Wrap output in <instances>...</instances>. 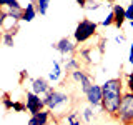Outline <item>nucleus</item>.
<instances>
[{
    "label": "nucleus",
    "mask_w": 133,
    "mask_h": 125,
    "mask_svg": "<svg viewBox=\"0 0 133 125\" xmlns=\"http://www.w3.org/2000/svg\"><path fill=\"white\" fill-rule=\"evenodd\" d=\"M70 78L80 85V89H82L83 93H87V90L93 85V78H91V75L88 72H85V70H82V68L73 70V72L70 73Z\"/></svg>",
    "instance_id": "8"
},
{
    "label": "nucleus",
    "mask_w": 133,
    "mask_h": 125,
    "mask_svg": "<svg viewBox=\"0 0 133 125\" xmlns=\"http://www.w3.org/2000/svg\"><path fill=\"white\" fill-rule=\"evenodd\" d=\"M14 102L15 100H12L8 93L2 95V103H3V108H5V110H12V108H14Z\"/></svg>",
    "instance_id": "21"
},
{
    "label": "nucleus",
    "mask_w": 133,
    "mask_h": 125,
    "mask_svg": "<svg viewBox=\"0 0 133 125\" xmlns=\"http://www.w3.org/2000/svg\"><path fill=\"white\" fill-rule=\"evenodd\" d=\"M12 110L17 112V114H22V112H27V105H25V102L15 100V102H14V108H12Z\"/></svg>",
    "instance_id": "23"
},
{
    "label": "nucleus",
    "mask_w": 133,
    "mask_h": 125,
    "mask_svg": "<svg viewBox=\"0 0 133 125\" xmlns=\"http://www.w3.org/2000/svg\"><path fill=\"white\" fill-rule=\"evenodd\" d=\"M103 25V27H110V25H115V15H113V10L110 12V14H107V17L100 22Z\"/></svg>",
    "instance_id": "22"
},
{
    "label": "nucleus",
    "mask_w": 133,
    "mask_h": 125,
    "mask_svg": "<svg viewBox=\"0 0 133 125\" xmlns=\"http://www.w3.org/2000/svg\"><path fill=\"white\" fill-rule=\"evenodd\" d=\"M130 5H133V0H130Z\"/></svg>",
    "instance_id": "31"
},
{
    "label": "nucleus",
    "mask_w": 133,
    "mask_h": 125,
    "mask_svg": "<svg viewBox=\"0 0 133 125\" xmlns=\"http://www.w3.org/2000/svg\"><path fill=\"white\" fill-rule=\"evenodd\" d=\"M111 10H113V15H115V27L122 28L123 23L127 22V17H125V7L120 5V3H115Z\"/></svg>",
    "instance_id": "13"
},
{
    "label": "nucleus",
    "mask_w": 133,
    "mask_h": 125,
    "mask_svg": "<svg viewBox=\"0 0 133 125\" xmlns=\"http://www.w3.org/2000/svg\"><path fill=\"white\" fill-rule=\"evenodd\" d=\"M53 87L50 85V80L48 78H43V77H35L30 80V90L33 93L40 95V97H45Z\"/></svg>",
    "instance_id": "9"
},
{
    "label": "nucleus",
    "mask_w": 133,
    "mask_h": 125,
    "mask_svg": "<svg viewBox=\"0 0 133 125\" xmlns=\"http://www.w3.org/2000/svg\"><path fill=\"white\" fill-rule=\"evenodd\" d=\"M43 102H45V108L50 110L52 114L53 112H63L70 103V95L62 92V90L52 89L43 97Z\"/></svg>",
    "instance_id": "2"
},
{
    "label": "nucleus",
    "mask_w": 133,
    "mask_h": 125,
    "mask_svg": "<svg viewBox=\"0 0 133 125\" xmlns=\"http://www.w3.org/2000/svg\"><path fill=\"white\" fill-rule=\"evenodd\" d=\"M85 98H87V102H88V105H90V107L97 108L98 112H103V108H102V100H103V90H102V85H97V83H93V85H91L90 89L87 90Z\"/></svg>",
    "instance_id": "5"
},
{
    "label": "nucleus",
    "mask_w": 133,
    "mask_h": 125,
    "mask_svg": "<svg viewBox=\"0 0 133 125\" xmlns=\"http://www.w3.org/2000/svg\"><path fill=\"white\" fill-rule=\"evenodd\" d=\"M2 42H3V45H5V47H14L15 35H14V33H10V32H3L2 33Z\"/></svg>",
    "instance_id": "20"
},
{
    "label": "nucleus",
    "mask_w": 133,
    "mask_h": 125,
    "mask_svg": "<svg viewBox=\"0 0 133 125\" xmlns=\"http://www.w3.org/2000/svg\"><path fill=\"white\" fill-rule=\"evenodd\" d=\"M97 28H98V23L93 22L90 18H83L77 23L75 27V32H73V40L77 43H85L88 42L91 37L97 33Z\"/></svg>",
    "instance_id": "3"
},
{
    "label": "nucleus",
    "mask_w": 133,
    "mask_h": 125,
    "mask_svg": "<svg viewBox=\"0 0 133 125\" xmlns=\"http://www.w3.org/2000/svg\"><path fill=\"white\" fill-rule=\"evenodd\" d=\"M50 115H52V112L45 108V110H42V112H38V114H35V115H30L27 125H48Z\"/></svg>",
    "instance_id": "11"
},
{
    "label": "nucleus",
    "mask_w": 133,
    "mask_h": 125,
    "mask_svg": "<svg viewBox=\"0 0 133 125\" xmlns=\"http://www.w3.org/2000/svg\"><path fill=\"white\" fill-rule=\"evenodd\" d=\"M63 75L65 73V70H63V67H62L60 64V60H53V64H52V68H50V72H48V80L50 82H60L62 78H63Z\"/></svg>",
    "instance_id": "10"
},
{
    "label": "nucleus",
    "mask_w": 133,
    "mask_h": 125,
    "mask_svg": "<svg viewBox=\"0 0 133 125\" xmlns=\"http://www.w3.org/2000/svg\"><path fill=\"white\" fill-rule=\"evenodd\" d=\"M93 52H97V47H90V48H82L80 50V57L83 58V62L85 64H88V65H95V64H98V58H95L93 57Z\"/></svg>",
    "instance_id": "15"
},
{
    "label": "nucleus",
    "mask_w": 133,
    "mask_h": 125,
    "mask_svg": "<svg viewBox=\"0 0 133 125\" xmlns=\"http://www.w3.org/2000/svg\"><path fill=\"white\" fill-rule=\"evenodd\" d=\"M130 28H131V32H133V22H130Z\"/></svg>",
    "instance_id": "30"
},
{
    "label": "nucleus",
    "mask_w": 133,
    "mask_h": 125,
    "mask_svg": "<svg viewBox=\"0 0 133 125\" xmlns=\"http://www.w3.org/2000/svg\"><path fill=\"white\" fill-rule=\"evenodd\" d=\"M125 87L128 92H133V72H128L125 75Z\"/></svg>",
    "instance_id": "24"
},
{
    "label": "nucleus",
    "mask_w": 133,
    "mask_h": 125,
    "mask_svg": "<svg viewBox=\"0 0 133 125\" xmlns=\"http://www.w3.org/2000/svg\"><path fill=\"white\" fill-rule=\"evenodd\" d=\"M128 62H130V65H133V42L130 45V53H128Z\"/></svg>",
    "instance_id": "26"
},
{
    "label": "nucleus",
    "mask_w": 133,
    "mask_h": 125,
    "mask_svg": "<svg viewBox=\"0 0 133 125\" xmlns=\"http://www.w3.org/2000/svg\"><path fill=\"white\" fill-rule=\"evenodd\" d=\"M116 120L125 125H133V92H125L122 103H120Z\"/></svg>",
    "instance_id": "4"
},
{
    "label": "nucleus",
    "mask_w": 133,
    "mask_h": 125,
    "mask_svg": "<svg viewBox=\"0 0 133 125\" xmlns=\"http://www.w3.org/2000/svg\"><path fill=\"white\" fill-rule=\"evenodd\" d=\"M102 90H103V100H102V108L107 115L115 117L118 114L120 103H122L123 93H125V85L123 80L120 77L115 78H108L102 83Z\"/></svg>",
    "instance_id": "1"
},
{
    "label": "nucleus",
    "mask_w": 133,
    "mask_h": 125,
    "mask_svg": "<svg viewBox=\"0 0 133 125\" xmlns=\"http://www.w3.org/2000/svg\"><path fill=\"white\" fill-rule=\"evenodd\" d=\"M0 8L15 10V8H23V5H20L18 0H0Z\"/></svg>",
    "instance_id": "18"
},
{
    "label": "nucleus",
    "mask_w": 133,
    "mask_h": 125,
    "mask_svg": "<svg viewBox=\"0 0 133 125\" xmlns=\"http://www.w3.org/2000/svg\"><path fill=\"white\" fill-rule=\"evenodd\" d=\"M82 117H83V122H87V123H91L95 118H97V114H95V108L93 107H85L82 110Z\"/></svg>",
    "instance_id": "17"
},
{
    "label": "nucleus",
    "mask_w": 133,
    "mask_h": 125,
    "mask_svg": "<svg viewBox=\"0 0 133 125\" xmlns=\"http://www.w3.org/2000/svg\"><path fill=\"white\" fill-rule=\"evenodd\" d=\"M0 39H2V35H0Z\"/></svg>",
    "instance_id": "32"
},
{
    "label": "nucleus",
    "mask_w": 133,
    "mask_h": 125,
    "mask_svg": "<svg viewBox=\"0 0 133 125\" xmlns=\"http://www.w3.org/2000/svg\"><path fill=\"white\" fill-rule=\"evenodd\" d=\"M115 42H116V43H123V42H125V35H122V33H120V35H116L115 37Z\"/></svg>",
    "instance_id": "27"
},
{
    "label": "nucleus",
    "mask_w": 133,
    "mask_h": 125,
    "mask_svg": "<svg viewBox=\"0 0 133 125\" xmlns=\"http://www.w3.org/2000/svg\"><path fill=\"white\" fill-rule=\"evenodd\" d=\"M25 105H27V112H28L30 115H35V114H38V112L45 110L43 97L33 93L32 90H28L27 95H25Z\"/></svg>",
    "instance_id": "6"
},
{
    "label": "nucleus",
    "mask_w": 133,
    "mask_h": 125,
    "mask_svg": "<svg viewBox=\"0 0 133 125\" xmlns=\"http://www.w3.org/2000/svg\"><path fill=\"white\" fill-rule=\"evenodd\" d=\"M52 47L55 48L62 57H72V55H75V52H77V42L70 40L68 37H63V39H60L58 42H55Z\"/></svg>",
    "instance_id": "7"
},
{
    "label": "nucleus",
    "mask_w": 133,
    "mask_h": 125,
    "mask_svg": "<svg viewBox=\"0 0 133 125\" xmlns=\"http://www.w3.org/2000/svg\"><path fill=\"white\" fill-rule=\"evenodd\" d=\"M77 3H78V5H80L82 8H85V7H87V3H88V0H77Z\"/></svg>",
    "instance_id": "28"
},
{
    "label": "nucleus",
    "mask_w": 133,
    "mask_h": 125,
    "mask_svg": "<svg viewBox=\"0 0 133 125\" xmlns=\"http://www.w3.org/2000/svg\"><path fill=\"white\" fill-rule=\"evenodd\" d=\"M50 2H52V0H35V8H37V12H38L40 15H47Z\"/></svg>",
    "instance_id": "19"
},
{
    "label": "nucleus",
    "mask_w": 133,
    "mask_h": 125,
    "mask_svg": "<svg viewBox=\"0 0 133 125\" xmlns=\"http://www.w3.org/2000/svg\"><path fill=\"white\" fill-rule=\"evenodd\" d=\"M38 15V12H37L35 8V3L33 2H28L27 5H23V15H22V22H32L35 17Z\"/></svg>",
    "instance_id": "14"
},
{
    "label": "nucleus",
    "mask_w": 133,
    "mask_h": 125,
    "mask_svg": "<svg viewBox=\"0 0 133 125\" xmlns=\"http://www.w3.org/2000/svg\"><path fill=\"white\" fill-rule=\"evenodd\" d=\"M60 64H62V67H63V70H65V73L68 75V73H72L73 70H78L80 68V60H78L77 57H68V58H62L60 60Z\"/></svg>",
    "instance_id": "12"
},
{
    "label": "nucleus",
    "mask_w": 133,
    "mask_h": 125,
    "mask_svg": "<svg viewBox=\"0 0 133 125\" xmlns=\"http://www.w3.org/2000/svg\"><path fill=\"white\" fill-rule=\"evenodd\" d=\"M125 17H127L128 22H133V5L125 7Z\"/></svg>",
    "instance_id": "25"
},
{
    "label": "nucleus",
    "mask_w": 133,
    "mask_h": 125,
    "mask_svg": "<svg viewBox=\"0 0 133 125\" xmlns=\"http://www.w3.org/2000/svg\"><path fill=\"white\" fill-rule=\"evenodd\" d=\"M113 125H125V123H122V122H116V123H113Z\"/></svg>",
    "instance_id": "29"
},
{
    "label": "nucleus",
    "mask_w": 133,
    "mask_h": 125,
    "mask_svg": "<svg viewBox=\"0 0 133 125\" xmlns=\"http://www.w3.org/2000/svg\"><path fill=\"white\" fill-rule=\"evenodd\" d=\"M65 120H66V123H68V125H82V122H83L82 112H78V110L68 112V114L65 115Z\"/></svg>",
    "instance_id": "16"
}]
</instances>
